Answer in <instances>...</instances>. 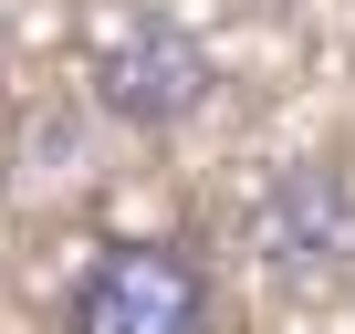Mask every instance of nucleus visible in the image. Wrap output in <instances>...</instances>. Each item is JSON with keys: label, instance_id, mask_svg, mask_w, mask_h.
<instances>
[{"label": "nucleus", "instance_id": "f257e3e1", "mask_svg": "<svg viewBox=\"0 0 355 334\" xmlns=\"http://www.w3.org/2000/svg\"><path fill=\"white\" fill-rule=\"evenodd\" d=\"M63 334H209V272L189 240H115L63 292Z\"/></svg>", "mask_w": 355, "mask_h": 334}, {"label": "nucleus", "instance_id": "f03ea898", "mask_svg": "<svg viewBox=\"0 0 355 334\" xmlns=\"http://www.w3.org/2000/svg\"><path fill=\"white\" fill-rule=\"evenodd\" d=\"M209 53H199V32H178V21H136L105 63H94V105L115 115V125H189L199 105H209Z\"/></svg>", "mask_w": 355, "mask_h": 334}, {"label": "nucleus", "instance_id": "7ed1b4c3", "mask_svg": "<svg viewBox=\"0 0 355 334\" xmlns=\"http://www.w3.org/2000/svg\"><path fill=\"white\" fill-rule=\"evenodd\" d=\"M251 240H261V261L282 282L345 272V251H355V188H345V167H282V178L261 188V209H251Z\"/></svg>", "mask_w": 355, "mask_h": 334}]
</instances>
